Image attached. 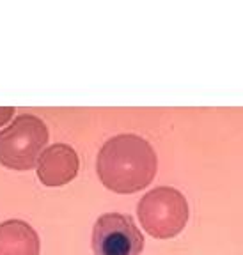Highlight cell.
I'll use <instances>...</instances> for the list:
<instances>
[{"instance_id": "6da1fadb", "label": "cell", "mask_w": 243, "mask_h": 255, "mask_svg": "<svg viewBox=\"0 0 243 255\" xmlns=\"http://www.w3.org/2000/svg\"><path fill=\"white\" fill-rule=\"evenodd\" d=\"M158 158L153 145L135 133H121L101 145L96 170L101 183L117 193H135L156 175Z\"/></svg>"}, {"instance_id": "7a4b0ae2", "label": "cell", "mask_w": 243, "mask_h": 255, "mask_svg": "<svg viewBox=\"0 0 243 255\" xmlns=\"http://www.w3.org/2000/svg\"><path fill=\"white\" fill-rule=\"evenodd\" d=\"M137 215L146 232L153 238L167 239L178 236L185 229L190 216V207L180 190L158 186L139 200Z\"/></svg>"}, {"instance_id": "3957f363", "label": "cell", "mask_w": 243, "mask_h": 255, "mask_svg": "<svg viewBox=\"0 0 243 255\" xmlns=\"http://www.w3.org/2000/svg\"><path fill=\"white\" fill-rule=\"evenodd\" d=\"M46 142L44 121L32 114H21L0 129V163L14 170H28L37 163Z\"/></svg>"}, {"instance_id": "277c9868", "label": "cell", "mask_w": 243, "mask_h": 255, "mask_svg": "<svg viewBox=\"0 0 243 255\" xmlns=\"http://www.w3.org/2000/svg\"><path fill=\"white\" fill-rule=\"evenodd\" d=\"M94 255H142L144 236L132 216L105 213L92 227Z\"/></svg>"}, {"instance_id": "5b68a950", "label": "cell", "mask_w": 243, "mask_h": 255, "mask_svg": "<svg viewBox=\"0 0 243 255\" xmlns=\"http://www.w3.org/2000/svg\"><path fill=\"white\" fill-rule=\"evenodd\" d=\"M80 159L68 143H52L37 158V177L46 186H62L78 174Z\"/></svg>"}, {"instance_id": "8992f818", "label": "cell", "mask_w": 243, "mask_h": 255, "mask_svg": "<svg viewBox=\"0 0 243 255\" xmlns=\"http://www.w3.org/2000/svg\"><path fill=\"white\" fill-rule=\"evenodd\" d=\"M39 236L25 220L0 223V255H39Z\"/></svg>"}, {"instance_id": "52a82bcc", "label": "cell", "mask_w": 243, "mask_h": 255, "mask_svg": "<svg viewBox=\"0 0 243 255\" xmlns=\"http://www.w3.org/2000/svg\"><path fill=\"white\" fill-rule=\"evenodd\" d=\"M12 114H14L12 107H0V126H4L7 121H11Z\"/></svg>"}]
</instances>
